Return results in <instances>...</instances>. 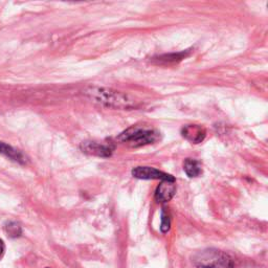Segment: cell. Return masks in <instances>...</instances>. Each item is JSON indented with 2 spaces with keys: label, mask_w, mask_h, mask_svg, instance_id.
<instances>
[{
  "label": "cell",
  "mask_w": 268,
  "mask_h": 268,
  "mask_svg": "<svg viewBox=\"0 0 268 268\" xmlns=\"http://www.w3.org/2000/svg\"><path fill=\"white\" fill-rule=\"evenodd\" d=\"M183 136L192 144H200L206 136V130L200 125H186L182 129Z\"/></svg>",
  "instance_id": "6"
},
{
  "label": "cell",
  "mask_w": 268,
  "mask_h": 268,
  "mask_svg": "<svg viewBox=\"0 0 268 268\" xmlns=\"http://www.w3.org/2000/svg\"><path fill=\"white\" fill-rule=\"evenodd\" d=\"M184 170L186 173V175L194 178L198 177L201 173H202V169H201V165L196 159L186 158L184 163Z\"/></svg>",
  "instance_id": "9"
},
{
  "label": "cell",
  "mask_w": 268,
  "mask_h": 268,
  "mask_svg": "<svg viewBox=\"0 0 268 268\" xmlns=\"http://www.w3.org/2000/svg\"><path fill=\"white\" fill-rule=\"evenodd\" d=\"M3 252H4V244L2 242V240L0 239V257L2 256Z\"/></svg>",
  "instance_id": "13"
},
{
  "label": "cell",
  "mask_w": 268,
  "mask_h": 268,
  "mask_svg": "<svg viewBox=\"0 0 268 268\" xmlns=\"http://www.w3.org/2000/svg\"><path fill=\"white\" fill-rule=\"evenodd\" d=\"M85 95L91 99L93 102L105 106L107 108L130 110L137 108L138 100L131 97L128 93L117 91L104 87H88L84 90Z\"/></svg>",
  "instance_id": "1"
},
{
  "label": "cell",
  "mask_w": 268,
  "mask_h": 268,
  "mask_svg": "<svg viewBox=\"0 0 268 268\" xmlns=\"http://www.w3.org/2000/svg\"><path fill=\"white\" fill-rule=\"evenodd\" d=\"M48 268H49V267H48Z\"/></svg>",
  "instance_id": "14"
},
{
  "label": "cell",
  "mask_w": 268,
  "mask_h": 268,
  "mask_svg": "<svg viewBox=\"0 0 268 268\" xmlns=\"http://www.w3.org/2000/svg\"><path fill=\"white\" fill-rule=\"evenodd\" d=\"M82 151L100 157H109L115 151V145L111 143H97V142H85L81 145Z\"/></svg>",
  "instance_id": "5"
},
{
  "label": "cell",
  "mask_w": 268,
  "mask_h": 268,
  "mask_svg": "<svg viewBox=\"0 0 268 268\" xmlns=\"http://www.w3.org/2000/svg\"><path fill=\"white\" fill-rule=\"evenodd\" d=\"M193 263L197 268H234V263L230 254L214 249L196 253Z\"/></svg>",
  "instance_id": "3"
},
{
  "label": "cell",
  "mask_w": 268,
  "mask_h": 268,
  "mask_svg": "<svg viewBox=\"0 0 268 268\" xmlns=\"http://www.w3.org/2000/svg\"><path fill=\"white\" fill-rule=\"evenodd\" d=\"M5 231L11 237H18L21 234V227L15 222H10L5 226Z\"/></svg>",
  "instance_id": "11"
},
{
  "label": "cell",
  "mask_w": 268,
  "mask_h": 268,
  "mask_svg": "<svg viewBox=\"0 0 268 268\" xmlns=\"http://www.w3.org/2000/svg\"><path fill=\"white\" fill-rule=\"evenodd\" d=\"M176 193L175 180H163L155 192V199L157 202H168Z\"/></svg>",
  "instance_id": "7"
},
{
  "label": "cell",
  "mask_w": 268,
  "mask_h": 268,
  "mask_svg": "<svg viewBox=\"0 0 268 268\" xmlns=\"http://www.w3.org/2000/svg\"><path fill=\"white\" fill-rule=\"evenodd\" d=\"M133 177L138 179H159V180H175L172 175L159 171L152 167H136L132 170Z\"/></svg>",
  "instance_id": "4"
},
{
  "label": "cell",
  "mask_w": 268,
  "mask_h": 268,
  "mask_svg": "<svg viewBox=\"0 0 268 268\" xmlns=\"http://www.w3.org/2000/svg\"><path fill=\"white\" fill-rule=\"evenodd\" d=\"M160 133L154 128L147 126H131L118 135L117 140L128 144L134 148L154 144L159 139Z\"/></svg>",
  "instance_id": "2"
},
{
  "label": "cell",
  "mask_w": 268,
  "mask_h": 268,
  "mask_svg": "<svg viewBox=\"0 0 268 268\" xmlns=\"http://www.w3.org/2000/svg\"><path fill=\"white\" fill-rule=\"evenodd\" d=\"M171 222H170V218L167 215L165 212L162 214V225H160V231L163 233H168L170 230Z\"/></svg>",
  "instance_id": "12"
},
{
  "label": "cell",
  "mask_w": 268,
  "mask_h": 268,
  "mask_svg": "<svg viewBox=\"0 0 268 268\" xmlns=\"http://www.w3.org/2000/svg\"><path fill=\"white\" fill-rule=\"evenodd\" d=\"M0 153L19 164L25 163V157L23 156V154L20 151L13 148V147L10 145H6L4 143H0Z\"/></svg>",
  "instance_id": "8"
},
{
  "label": "cell",
  "mask_w": 268,
  "mask_h": 268,
  "mask_svg": "<svg viewBox=\"0 0 268 268\" xmlns=\"http://www.w3.org/2000/svg\"><path fill=\"white\" fill-rule=\"evenodd\" d=\"M190 53V50H184V51H180V52H173V53H166V55L159 56L157 58H154L156 60L158 63H165V64H169V63H176L182 61L187 55Z\"/></svg>",
  "instance_id": "10"
}]
</instances>
